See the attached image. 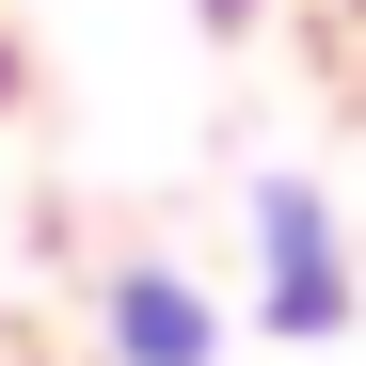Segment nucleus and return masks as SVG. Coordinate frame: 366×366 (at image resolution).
<instances>
[{"label": "nucleus", "instance_id": "7ed1b4c3", "mask_svg": "<svg viewBox=\"0 0 366 366\" xmlns=\"http://www.w3.org/2000/svg\"><path fill=\"white\" fill-rule=\"evenodd\" d=\"M0 96H16V48H0Z\"/></svg>", "mask_w": 366, "mask_h": 366}, {"label": "nucleus", "instance_id": "f257e3e1", "mask_svg": "<svg viewBox=\"0 0 366 366\" xmlns=\"http://www.w3.org/2000/svg\"><path fill=\"white\" fill-rule=\"evenodd\" d=\"M255 319L287 350L350 335V223L319 207V175H255Z\"/></svg>", "mask_w": 366, "mask_h": 366}, {"label": "nucleus", "instance_id": "f03ea898", "mask_svg": "<svg viewBox=\"0 0 366 366\" xmlns=\"http://www.w3.org/2000/svg\"><path fill=\"white\" fill-rule=\"evenodd\" d=\"M96 335H112V366H223V302H207L192 271L128 255V271L96 287Z\"/></svg>", "mask_w": 366, "mask_h": 366}]
</instances>
